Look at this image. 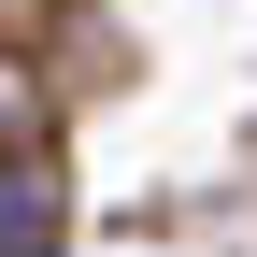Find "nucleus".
I'll use <instances>...</instances> for the list:
<instances>
[{
	"instance_id": "nucleus-2",
	"label": "nucleus",
	"mask_w": 257,
	"mask_h": 257,
	"mask_svg": "<svg viewBox=\"0 0 257 257\" xmlns=\"http://www.w3.org/2000/svg\"><path fill=\"white\" fill-rule=\"evenodd\" d=\"M0 257H57V214H43V229H15V243H0Z\"/></svg>"
},
{
	"instance_id": "nucleus-1",
	"label": "nucleus",
	"mask_w": 257,
	"mask_h": 257,
	"mask_svg": "<svg viewBox=\"0 0 257 257\" xmlns=\"http://www.w3.org/2000/svg\"><path fill=\"white\" fill-rule=\"evenodd\" d=\"M43 214H57V200H43V172H0V243H15V229H43Z\"/></svg>"
}]
</instances>
